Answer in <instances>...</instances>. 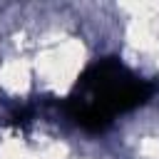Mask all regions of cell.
<instances>
[{"mask_svg": "<svg viewBox=\"0 0 159 159\" xmlns=\"http://www.w3.org/2000/svg\"><path fill=\"white\" fill-rule=\"evenodd\" d=\"M154 92V82L134 77L117 57H102L80 75L65 109L87 132H104L114 114L144 104Z\"/></svg>", "mask_w": 159, "mask_h": 159, "instance_id": "obj_1", "label": "cell"}]
</instances>
